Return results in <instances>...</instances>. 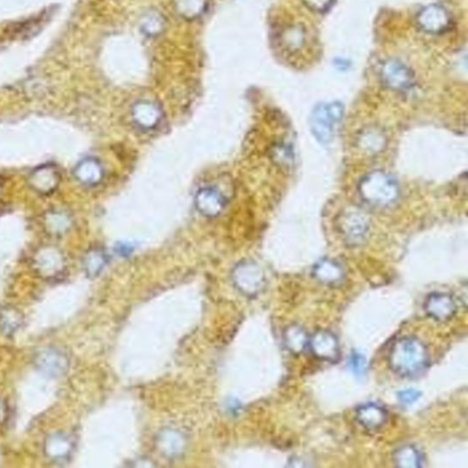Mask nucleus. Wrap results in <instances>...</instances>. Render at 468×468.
I'll return each mask as SVG.
<instances>
[{
	"label": "nucleus",
	"mask_w": 468,
	"mask_h": 468,
	"mask_svg": "<svg viewBox=\"0 0 468 468\" xmlns=\"http://www.w3.org/2000/svg\"><path fill=\"white\" fill-rule=\"evenodd\" d=\"M381 78L386 86L395 91H406L414 84L413 72L403 62L391 59L381 68Z\"/></svg>",
	"instance_id": "20e7f679"
},
{
	"label": "nucleus",
	"mask_w": 468,
	"mask_h": 468,
	"mask_svg": "<svg viewBox=\"0 0 468 468\" xmlns=\"http://www.w3.org/2000/svg\"><path fill=\"white\" fill-rule=\"evenodd\" d=\"M356 417L361 426L370 431L382 428L387 422L388 414L384 408L375 404H367L357 410Z\"/></svg>",
	"instance_id": "f8f14e48"
},
{
	"label": "nucleus",
	"mask_w": 468,
	"mask_h": 468,
	"mask_svg": "<svg viewBox=\"0 0 468 468\" xmlns=\"http://www.w3.org/2000/svg\"><path fill=\"white\" fill-rule=\"evenodd\" d=\"M311 353L319 360L335 363L339 358V345L337 338L331 331H319L309 338Z\"/></svg>",
	"instance_id": "423d86ee"
},
{
	"label": "nucleus",
	"mask_w": 468,
	"mask_h": 468,
	"mask_svg": "<svg viewBox=\"0 0 468 468\" xmlns=\"http://www.w3.org/2000/svg\"><path fill=\"white\" fill-rule=\"evenodd\" d=\"M360 196L372 205L385 207L394 203L399 196V186L391 175L382 171L367 174L359 186Z\"/></svg>",
	"instance_id": "f03ea898"
},
{
	"label": "nucleus",
	"mask_w": 468,
	"mask_h": 468,
	"mask_svg": "<svg viewBox=\"0 0 468 468\" xmlns=\"http://www.w3.org/2000/svg\"><path fill=\"white\" fill-rule=\"evenodd\" d=\"M75 178L87 186H94L101 182L103 169L101 163L93 158L81 160L74 171Z\"/></svg>",
	"instance_id": "ddd939ff"
},
{
	"label": "nucleus",
	"mask_w": 468,
	"mask_h": 468,
	"mask_svg": "<svg viewBox=\"0 0 468 468\" xmlns=\"http://www.w3.org/2000/svg\"><path fill=\"white\" fill-rule=\"evenodd\" d=\"M134 122L142 130H154L158 127L162 118V112L159 106L150 102H140L134 106Z\"/></svg>",
	"instance_id": "9b49d317"
},
{
	"label": "nucleus",
	"mask_w": 468,
	"mask_h": 468,
	"mask_svg": "<svg viewBox=\"0 0 468 468\" xmlns=\"http://www.w3.org/2000/svg\"><path fill=\"white\" fill-rule=\"evenodd\" d=\"M394 461L398 467L417 468L423 466L422 454L413 445H405L394 452Z\"/></svg>",
	"instance_id": "6ab92c4d"
},
{
	"label": "nucleus",
	"mask_w": 468,
	"mask_h": 468,
	"mask_svg": "<svg viewBox=\"0 0 468 468\" xmlns=\"http://www.w3.org/2000/svg\"><path fill=\"white\" fill-rule=\"evenodd\" d=\"M72 443L67 435L55 433L47 439L45 451L47 455L55 460H61L70 455Z\"/></svg>",
	"instance_id": "f3484780"
},
{
	"label": "nucleus",
	"mask_w": 468,
	"mask_h": 468,
	"mask_svg": "<svg viewBox=\"0 0 468 468\" xmlns=\"http://www.w3.org/2000/svg\"><path fill=\"white\" fill-rule=\"evenodd\" d=\"M457 304L452 295L445 293H433L426 298L425 310L430 317L439 322L451 319L457 313Z\"/></svg>",
	"instance_id": "0eeeda50"
},
{
	"label": "nucleus",
	"mask_w": 468,
	"mask_h": 468,
	"mask_svg": "<svg viewBox=\"0 0 468 468\" xmlns=\"http://www.w3.org/2000/svg\"><path fill=\"white\" fill-rule=\"evenodd\" d=\"M29 182L30 187L37 193L49 194L57 188L59 173L55 166L43 165L30 174Z\"/></svg>",
	"instance_id": "1a4fd4ad"
},
{
	"label": "nucleus",
	"mask_w": 468,
	"mask_h": 468,
	"mask_svg": "<svg viewBox=\"0 0 468 468\" xmlns=\"http://www.w3.org/2000/svg\"><path fill=\"white\" fill-rule=\"evenodd\" d=\"M336 64H337L338 67H339V66H341L342 69L348 67V62L343 61V59H338L337 61H336Z\"/></svg>",
	"instance_id": "393cba45"
},
{
	"label": "nucleus",
	"mask_w": 468,
	"mask_h": 468,
	"mask_svg": "<svg viewBox=\"0 0 468 468\" xmlns=\"http://www.w3.org/2000/svg\"><path fill=\"white\" fill-rule=\"evenodd\" d=\"M417 23L426 33L440 34L445 33L452 25L449 12L440 5H430L418 13Z\"/></svg>",
	"instance_id": "39448f33"
},
{
	"label": "nucleus",
	"mask_w": 468,
	"mask_h": 468,
	"mask_svg": "<svg viewBox=\"0 0 468 468\" xmlns=\"http://www.w3.org/2000/svg\"><path fill=\"white\" fill-rule=\"evenodd\" d=\"M227 200L224 194L213 187L200 188L195 197L197 210L206 217H215L224 210Z\"/></svg>",
	"instance_id": "6e6552de"
},
{
	"label": "nucleus",
	"mask_w": 468,
	"mask_h": 468,
	"mask_svg": "<svg viewBox=\"0 0 468 468\" xmlns=\"http://www.w3.org/2000/svg\"><path fill=\"white\" fill-rule=\"evenodd\" d=\"M421 396L420 392L416 389H405V391L399 392V401L404 405H410L416 403Z\"/></svg>",
	"instance_id": "5701e85b"
},
{
	"label": "nucleus",
	"mask_w": 468,
	"mask_h": 468,
	"mask_svg": "<svg viewBox=\"0 0 468 468\" xmlns=\"http://www.w3.org/2000/svg\"><path fill=\"white\" fill-rule=\"evenodd\" d=\"M304 4L313 11L324 12L331 8L333 0H303Z\"/></svg>",
	"instance_id": "b1692460"
},
{
	"label": "nucleus",
	"mask_w": 468,
	"mask_h": 468,
	"mask_svg": "<svg viewBox=\"0 0 468 468\" xmlns=\"http://www.w3.org/2000/svg\"><path fill=\"white\" fill-rule=\"evenodd\" d=\"M287 45L291 49H299L304 42V33L299 27L293 28L288 31L287 36Z\"/></svg>",
	"instance_id": "4be33fe9"
},
{
	"label": "nucleus",
	"mask_w": 468,
	"mask_h": 468,
	"mask_svg": "<svg viewBox=\"0 0 468 468\" xmlns=\"http://www.w3.org/2000/svg\"><path fill=\"white\" fill-rule=\"evenodd\" d=\"M36 266L44 276L57 275L64 268V258L57 250L46 248L36 256Z\"/></svg>",
	"instance_id": "4468645a"
},
{
	"label": "nucleus",
	"mask_w": 468,
	"mask_h": 468,
	"mask_svg": "<svg viewBox=\"0 0 468 468\" xmlns=\"http://www.w3.org/2000/svg\"><path fill=\"white\" fill-rule=\"evenodd\" d=\"M341 229L345 237L351 244L360 243L367 231V221L363 215L357 212L346 213L342 219Z\"/></svg>",
	"instance_id": "2eb2a0df"
},
{
	"label": "nucleus",
	"mask_w": 468,
	"mask_h": 468,
	"mask_svg": "<svg viewBox=\"0 0 468 468\" xmlns=\"http://www.w3.org/2000/svg\"><path fill=\"white\" fill-rule=\"evenodd\" d=\"M348 365H350V370H353L354 375L363 376L366 372L367 360L363 355L353 353L350 358Z\"/></svg>",
	"instance_id": "412c9836"
},
{
	"label": "nucleus",
	"mask_w": 468,
	"mask_h": 468,
	"mask_svg": "<svg viewBox=\"0 0 468 468\" xmlns=\"http://www.w3.org/2000/svg\"><path fill=\"white\" fill-rule=\"evenodd\" d=\"M105 263V256L101 251H92L87 254L84 259V267H86L87 274L90 275L98 274Z\"/></svg>",
	"instance_id": "aec40b11"
},
{
	"label": "nucleus",
	"mask_w": 468,
	"mask_h": 468,
	"mask_svg": "<svg viewBox=\"0 0 468 468\" xmlns=\"http://www.w3.org/2000/svg\"><path fill=\"white\" fill-rule=\"evenodd\" d=\"M344 115L341 103H323L316 105L311 115L310 127L314 136L323 144L331 142L334 137L336 127Z\"/></svg>",
	"instance_id": "7ed1b4c3"
},
{
	"label": "nucleus",
	"mask_w": 468,
	"mask_h": 468,
	"mask_svg": "<svg viewBox=\"0 0 468 468\" xmlns=\"http://www.w3.org/2000/svg\"><path fill=\"white\" fill-rule=\"evenodd\" d=\"M316 280L326 285H336L344 278V270L335 261L324 259L317 263L313 269Z\"/></svg>",
	"instance_id": "dca6fc26"
},
{
	"label": "nucleus",
	"mask_w": 468,
	"mask_h": 468,
	"mask_svg": "<svg viewBox=\"0 0 468 468\" xmlns=\"http://www.w3.org/2000/svg\"><path fill=\"white\" fill-rule=\"evenodd\" d=\"M35 363L42 372L51 376L64 375L68 366V360L65 355L55 348L40 351L36 356Z\"/></svg>",
	"instance_id": "9d476101"
},
{
	"label": "nucleus",
	"mask_w": 468,
	"mask_h": 468,
	"mask_svg": "<svg viewBox=\"0 0 468 468\" xmlns=\"http://www.w3.org/2000/svg\"><path fill=\"white\" fill-rule=\"evenodd\" d=\"M4 413H5L4 405H3L1 401H0V421H1L3 417H4Z\"/></svg>",
	"instance_id": "a878e982"
},
{
	"label": "nucleus",
	"mask_w": 468,
	"mask_h": 468,
	"mask_svg": "<svg viewBox=\"0 0 468 468\" xmlns=\"http://www.w3.org/2000/svg\"><path fill=\"white\" fill-rule=\"evenodd\" d=\"M309 338L300 326L292 325L285 333V343L291 353H302L309 347Z\"/></svg>",
	"instance_id": "a211bd4d"
},
{
	"label": "nucleus",
	"mask_w": 468,
	"mask_h": 468,
	"mask_svg": "<svg viewBox=\"0 0 468 468\" xmlns=\"http://www.w3.org/2000/svg\"><path fill=\"white\" fill-rule=\"evenodd\" d=\"M429 354L425 344L413 337L397 339L389 353L391 369L403 377H416L425 372Z\"/></svg>",
	"instance_id": "f257e3e1"
}]
</instances>
